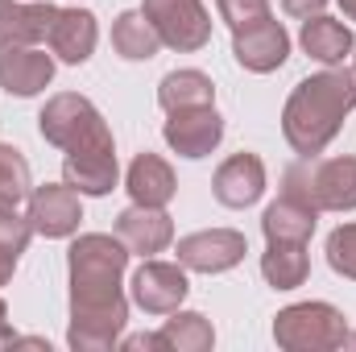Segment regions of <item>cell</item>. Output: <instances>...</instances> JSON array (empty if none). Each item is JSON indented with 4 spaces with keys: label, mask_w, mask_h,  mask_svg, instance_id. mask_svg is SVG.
I'll return each mask as SVG.
<instances>
[{
    "label": "cell",
    "mask_w": 356,
    "mask_h": 352,
    "mask_svg": "<svg viewBox=\"0 0 356 352\" xmlns=\"http://www.w3.org/2000/svg\"><path fill=\"white\" fill-rule=\"evenodd\" d=\"M129 245L108 232H83L67 249L71 269V323L67 344L75 352H104L124 336L129 303L120 290Z\"/></svg>",
    "instance_id": "obj_1"
},
{
    "label": "cell",
    "mask_w": 356,
    "mask_h": 352,
    "mask_svg": "<svg viewBox=\"0 0 356 352\" xmlns=\"http://www.w3.org/2000/svg\"><path fill=\"white\" fill-rule=\"evenodd\" d=\"M353 108H356V71L327 67L319 75H307L290 91V99L282 108V133H286L294 154L315 158L336 141V133L344 129V116Z\"/></svg>",
    "instance_id": "obj_2"
},
{
    "label": "cell",
    "mask_w": 356,
    "mask_h": 352,
    "mask_svg": "<svg viewBox=\"0 0 356 352\" xmlns=\"http://www.w3.org/2000/svg\"><path fill=\"white\" fill-rule=\"evenodd\" d=\"M282 195L302 199L315 211H353L356 207V154L344 158H302L282 175Z\"/></svg>",
    "instance_id": "obj_3"
},
{
    "label": "cell",
    "mask_w": 356,
    "mask_h": 352,
    "mask_svg": "<svg viewBox=\"0 0 356 352\" xmlns=\"http://www.w3.org/2000/svg\"><path fill=\"white\" fill-rule=\"evenodd\" d=\"M38 129L50 145H58L63 154H75V150H95V145H116L112 141V129L108 120L99 116V108L91 104L88 95L79 91H58L46 99L42 116H38Z\"/></svg>",
    "instance_id": "obj_4"
},
{
    "label": "cell",
    "mask_w": 356,
    "mask_h": 352,
    "mask_svg": "<svg viewBox=\"0 0 356 352\" xmlns=\"http://www.w3.org/2000/svg\"><path fill=\"white\" fill-rule=\"evenodd\" d=\"M273 340L286 352H332L344 349L348 319L332 303H294L273 315Z\"/></svg>",
    "instance_id": "obj_5"
},
{
    "label": "cell",
    "mask_w": 356,
    "mask_h": 352,
    "mask_svg": "<svg viewBox=\"0 0 356 352\" xmlns=\"http://www.w3.org/2000/svg\"><path fill=\"white\" fill-rule=\"evenodd\" d=\"M141 13L154 21L162 46L178 54H195L211 42V17L203 0H141Z\"/></svg>",
    "instance_id": "obj_6"
},
{
    "label": "cell",
    "mask_w": 356,
    "mask_h": 352,
    "mask_svg": "<svg viewBox=\"0 0 356 352\" xmlns=\"http://www.w3.org/2000/svg\"><path fill=\"white\" fill-rule=\"evenodd\" d=\"M232 54L245 71L253 75H269L290 58V33L282 29V21H273V13L232 29Z\"/></svg>",
    "instance_id": "obj_7"
},
{
    "label": "cell",
    "mask_w": 356,
    "mask_h": 352,
    "mask_svg": "<svg viewBox=\"0 0 356 352\" xmlns=\"http://www.w3.org/2000/svg\"><path fill=\"white\" fill-rule=\"evenodd\" d=\"M245 253L249 245H245V232L236 228H203L178 241V265L195 273H224L245 262Z\"/></svg>",
    "instance_id": "obj_8"
},
{
    "label": "cell",
    "mask_w": 356,
    "mask_h": 352,
    "mask_svg": "<svg viewBox=\"0 0 356 352\" xmlns=\"http://www.w3.org/2000/svg\"><path fill=\"white\" fill-rule=\"evenodd\" d=\"M166 145L178 158H207L220 141H224V116L216 112V104H199V108H178L166 112Z\"/></svg>",
    "instance_id": "obj_9"
},
{
    "label": "cell",
    "mask_w": 356,
    "mask_h": 352,
    "mask_svg": "<svg viewBox=\"0 0 356 352\" xmlns=\"http://www.w3.org/2000/svg\"><path fill=\"white\" fill-rule=\"evenodd\" d=\"M79 220H83V203L71 182H46L29 191V224L38 237H50V241L71 237Z\"/></svg>",
    "instance_id": "obj_10"
},
{
    "label": "cell",
    "mask_w": 356,
    "mask_h": 352,
    "mask_svg": "<svg viewBox=\"0 0 356 352\" xmlns=\"http://www.w3.org/2000/svg\"><path fill=\"white\" fill-rule=\"evenodd\" d=\"M186 294H191L186 269L175 262H145L133 273V303L145 315H175Z\"/></svg>",
    "instance_id": "obj_11"
},
{
    "label": "cell",
    "mask_w": 356,
    "mask_h": 352,
    "mask_svg": "<svg viewBox=\"0 0 356 352\" xmlns=\"http://www.w3.org/2000/svg\"><path fill=\"white\" fill-rule=\"evenodd\" d=\"M58 8L50 0H0V54L50 38Z\"/></svg>",
    "instance_id": "obj_12"
},
{
    "label": "cell",
    "mask_w": 356,
    "mask_h": 352,
    "mask_svg": "<svg viewBox=\"0 0 356 352\" xmlns=\"http://www.w3.org/2000/svg\"><path fill=\"white\" fill-rule=\"evenodd\" d=\"M116 237L129 245V253H141V257H154L162 253L170 241H175V220L166 216V207H145V203H133L116 216Z\"/></svg>",
    "instance_id": "obj_13"
},
{
    "label": "cell",
    "mask_w": 356,
    "mask_h": 352,
    "mask_svg": "<svg viewBox=\"0 0 356 352\" xmlns=\"http://www.w3.org/2000/svg\"><path fill=\"white\" fill-rule=\"evenodd\" d=\"M211 191L224 207H253L266 195V162L257 154H232L228 162H220V170L211 178Z\"/></svg>",
    "instance_id": "obj_14"
},
{
    "label": "cell",
    "mask_w": 356,
    "mask_h": 352,
    "mask_svg": "<svg viewBox=\"0 0 356 352\" xmlns=\"http://www.w3.org/2000/svg\"><path fill=\"white\" fill-rule=\"evenodd\" d=\"M50 79H54V58L38 46H17V50L0 54V88L8 95L29 99L50 88Z\"/></svg>",
    "instance_id": "obj_15"
},
{
    "label": "cell",
    "mask_w": 356,
    "mask_h": 352,
    "mask_svg": "<svg viewBox=\"0 0 356 352\" xmlns=\"http://www.w3.org/2000/svg\"><path fill=\"white\" fill-rule=\"evenodd\" d=\"M46 42H50V50H54L63 63L79 67V63L91 58V50H95V42H99V25H95V17H91L88 8H58V17H54Z\"/></svg>",
    "instance_id": "obj_16"
},
{
    "label": "cell",
    "mask_w": 356,
    "mask_h": 352,
    "mask_svg": "<svg viewBox=\"0 0 356 352\" xmlns=\"http://www.w3.org/2000/svg\"><path fill=\"white\" fill-rule=\"evenodd\" d=\"M116 145L75 150L63 158V182H71L79 195H108L116 186Z\"/></svg>",
    "instance_id": "obj_17"
},
{
    "label": "cell",
    "mask_w": 356,
    "mask_h": 352,
    "mask_svg": "<svg viewBox=\"0 0 356 352\" xmlns=\"http://www.w3.org/2000/svg\"><path fill=\"white\" fill-rule=\"evenodd\" d=\"M124 191L133 195V203H145V207H166L175 199L178 182H175V170L166 158L158 154H137L133 166H129V178H124Z\"/></svg>",
    "instance_id": "obj_18"
},
{
    "label": "cell",
    "mask_w": 356,
    "mask_h": 352,
    "mask_svg": "<svg viewBox=\"0 0 356 352\" xmlns=\"http://www.w3.org/2000/svg\"><path fill=\"white\" fill-rule=\"evenodd\" d=\"M302 50H307L311 58H319L323 67H340V63L356 50L353 29H348L344 21H336V17L315 13V17L302 21Z\"/></svg>",
    "instance_id": "obj_19"
},
{
    "label": "cell",
    "mask_w": 356,
    "mask_h": 352,
    "mask_svg": "<svg viewBox=\"0 0 356 352\" xmlns=\"http://www.w3.org/2000/svg\"><path fill=\"white\" fill-rule=\"evenodd\" d=\"M261 273L273 290H294L307 282L311 257H307V241H266L261 253Z\"/></svg>",
    "instance_id": "obj_20"
},
{
    "label": "cell",
    "mask_w": 356,
    "mask_h": 352,
    "mask_svg": "<svg viewBox=\"0 0 356 352\" xmlns=\"http://www.w3.org/2000/svg\"><path fill=\"white\" fill-rule=\"evenodd\" d=\"M112 50L129 63H149L162 50V38H158L154 21L141 8H133V13H120L112 21Z\"/></svg>",
    "instance_id": "obj_21"
},
{
    "label": "cell",
    "mask_w": 356,
    "mask_h": 352,
    "mask_svg": "<svg viewBox=\"0 0 356 352\" xmlns=\"http://www.w3.org/2000/svg\"><path fill=\"white\" fill-rule=\"evenodd\" d=\"M315 207H307L302 199L294 195H282L277 203H269L266 216H261V232L266 241H311L315 232Z\"/></svg>",
    "instance_id": "obj_22"
},
{
    "label": "cell",
    "mask_w": 356,
    "mask_h": 352,
    "mask_svg": "<svg viewBox=\"0 0 356 352\" xmlns=\"http://www.w3.org/2000/svg\"><path fill=\"white\" fill-rule=\"evenodd\" d=\"M158 104L166 112H178V108H199V104H216V83L211 75L203 71H170L162 83H158Z\"/></svg>",
    "instance_id": "obj_23"
},
{
    "label": "cell",
    "mask_w": 356,
    "mask_h": 352,
    "mask_svg": "<svg viewBox=\"0 0 356 352\" xmlns=\"http://www.w3.org/2000/svg\"><path fill=\"white\" fill-rule=\"evenodd\" d=\"M162 340H166L170 352H211L216 332H211L207 315H199V311H175V319H166V328H162Z\"/></svg>",
    "instance_id": "obj_24"
},
{
    "label": "cell",
    "mask_w": 356,
    "mask_h": 352,
    "mask_svg": "<svg viewBox=\"0 0 356 352\" xmlns=\"http://www.w3.org/2000/svg\"><path fill=\"white\" fill-rule=\"evenodd\" d=\"M33 191V175L21 150L0 141V211H17Z\"/></svg>",
    "instance_id": "obj_25"
},
{
    "label": "cell",
    "mask_w": 356,
    "mask_h": 352,
    "mask_svg": "<svg viewBox=\"0 0 356 352\" xmlns=\"http://www.w3.org/2000/svg\"><path fill=\"white\" fill-rule=\"evenodd\" d=\"M29 237H33L29 216L0 211V286H8V278H13V269H17V262H21Z\"/></svg>",
    "instance_id": "obj_26"
},
{
    "label": "cell",
    "mask_w": 356,
    "mask_h": 352,
    "mask_svg": "<svg viewBox=\"0 0 356 352\" xmlns=\"http://www.w3.org/2000/svg\"><path fill=\"white\" fill-rule=\"evenodd\" d=\"M327 265L340 278H353L356 282V224H340L327 237Z\"/></svg>",
    "instance_id": "obj_27"
},
{
    "label": "cell",
    "mask_w": 356,
    "mask_h": 352,
    "mask_svg": "<svg viewBox=\"0 0 356 352\" xmlns=\"http://www.w3.org/2000/svg\"><path fill=\"white\" fill-rule=\"evenodd\" d=\"M216 8H220V17H224L232 29H241V25H249V21H257V17H266L269 0H216Z\"/></svg>",
    "instance_id": "obj_28"
},
{
    "label": "cell",
    "mask_w": 356,
    "mask_h": 352,
    "mask_svg": "<svg viewBox=\"0 0 356 352\" xmlns=\"http://www.w3.org/2000/svg\"><path fill=\"white\" fill-rule=\"evenodd\" d=\"M120 344H124V349L129 352H170L166 349V340H162V332H141V336H124V340H120Z\"/></svg>",
    "instance_id": "obj_29"
},
{
    "label": "cell",
    "mask_w": 356,
    "mask_h": 352,
    "mask_svg": "<svg viewBox=\"0 0 356 352\" xmlns=\"http://www.w3.org/2000/svg\"><path fill=\"white\" fill-rule=\"evenodd\" d=\"M323 4H327V0H282V8H286L290 17H302V21L315 17V13H323Z\"/></svg>",
    "instance_id": "obj_30"
},
{
    "label": "cell",
    "mask_w": 356,
    "mask_h": 352,
    "mask_svg": "<svg viewBox=\"0 0 356 352\" xmlns=\"http://www.w3.org/2000/svg\"><path fill=\"white\" fill-rule=\"evenodd\" d=\"M17 340V332H13V323H8V307H4V298H0V349H8Z\"/></svg>",
    "instance_id": "obj_31"
},
{
    "label": "cell",
    "mask_w": 356,
    "mask_h": 352,
    "mask_svg": "<svg viewBox=\"0 0 356 352\" xmlns=\"http://www.w3.org/2000/svg\"><path fill=\"white\" fill-rule=\"evenodd\" d=\"M340 8H344V17H348V21H356V0H340Z\"/></svg>",
    "instance_id": "obj_32"
},
{
    "label": "cell",
    "mask_w": 356,
    "mask_h": 352,
    "mask_svg": "<svg viewBox=\"0 0 356 352\" xmlns=\"http://www.w3.org/2000/svg\"><path fill=\"white\" fill-rule=\"evenodd\" d=\"M344 349H356V332H348V340H344Z\"/></svg>",
    "instance_id": "obj_33"
}]
</instances>
